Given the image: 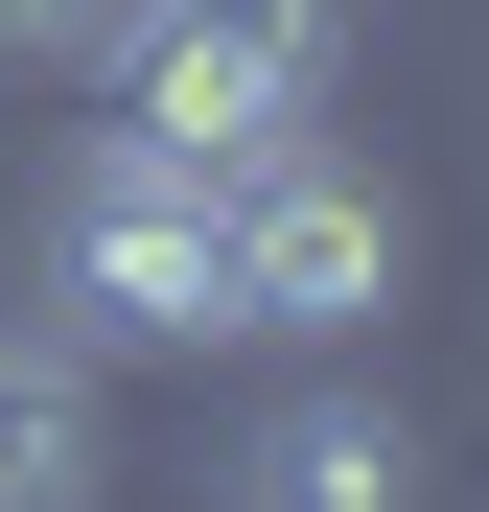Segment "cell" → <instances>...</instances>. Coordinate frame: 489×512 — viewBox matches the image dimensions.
<instances>
[{
    "instance_id": "1",
    "label": "cell",
    "mask_w": 489,
    "mask_h": 512,
    "mask_svg": "<svg viewBox=\"0 0 489 512\" xmlns=\"http://www.w3.org/2000/svg\"><path fill=\"white\" fill-rule=\"evenodd\" d=\"M210 303H233V350H350L396 303V187H350L303 117L210 140Z\"/></svg>"
},
{
    "instance_id": "2",
    "label": "cell",
    "mask_w": 489,
    "mask_h": 512,
    "mask_svg": "<svg viewBox=\"0 0 489 512\" xmlns=\"http://www.w3.org/2000/svg\"><path fill=\"white\" fill-rule=\"evenodd\" d=\"M47 280L94 350H233V303H210V140H117L47 187Z\"/></svg>"
},
{
    "instance_id": "3",
    "label": "cell",
    "mask_w": 489,
    "mask_h": 512,
    "mask_svg": "<svg viewBox=\"0 0 489 512\" xmlns=\"http://www.w3.org/2000/svg\"><path fill=\"white\" fill-rule=\"evenodd\" d=\"M350 70V0H140L117 24V140H280Z\"/></svg>"
},
{
    "instance_id": "4",
    "label": "cell",
    "mask_w": 489,
    "mask_h": 512,
    "mask_svg": "<svg viewBox=\"0 0 489 512\" xmlns=\"http://www.w3.org/2000/svg\"><path fill=\"white\" fill-rule=\"evenodd\" d=\"M233 512H420V419L396 396H280L257 466H233Z\"/></svg>"
},
{
    "instance_id": "5",
    "label": "cell",
    "mask_w": 489,
    "mask_h": 512,
    "mask_svg": "<svg viewBox=\"0 0 489 512\" xmlns=\"http://www.w3.org/2000/svg\"><path fill=\"white\" fill-rule=\"evenodd\" d=\"M117 419H94V350H47V326H0V512H94Z\"/></svg>"
},
{
    "instance_id": "6",
    "label": "cell",
    "mask_w": 489,
    "mask_h": 512,
    "mask_svg": "<svg viewBox=\"0 0 489 512\" xmlns=\"http://www.w3.org/2000/svg\"><path fill=\"white\" fill-rule=\"evenodd\" d=\"M70 24H94V0H0V47H70Z\"/></svg>"
}]
</instances>
